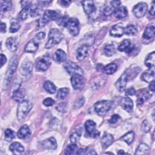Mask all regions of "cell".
I'll list each match as a JSON object with an SVG mask.
<instances>
[{"mask_svg":"<svg viewBox=\"0 0 155 155\" xmlns=\"http://www.w3.org/2000/svg\"><path fill=\"white\" fill-rule=\"evenodd\" d=\"M64 38V35L57 28L50 29L48 33V39L45 44V48H50L59 44Z\"/></svg>","mask_w":155,"mask_h":155,"instance_id":"6da1fadb","label":"cell"},{"mask_svg":"<svg viewBox=\"0 0 155 155\" xmlns=\"http://www.w3.org/2000/svg\"><path fill=\"white\" fill-rule=\"evenodd\" d=\"M31 103L27 100H24L22 102H20L18 105L17 110L18 119L20 121L23 120L28 114L29 111L31 110Z\"/></svg>","mask_w":155,"mask_h":155,"instance_id":"7a4b0ae2","label":"cell"},{"mask_svg":"<svg viewBox=\"0 0 155 155\" xmlns=\"http://www.w3.org/2000/svg\"><path fill=\"white\" fill-rule=\"evenodd\" d=\"M113 104L111 101H102L95 103L94 110L101 116H104L112 107Z\"/></svg>","mask_w":155,"mask_h":155,"instance_id":"3957f363","label":"cell"},{"mask_svg":"<svg viewBox=\"0 0 155 155\" xmlns=\"http://www.w3.org/2000/svg\"><path fill=\"white\" fill-rule=\"evenodd\" d=\"M18 61H17V58L16 56H13L12 59H11L10 63L8 65V70L6 72L5 74V78L4 79V85L7 87L10 82L11 81V79L13 76L14 72L16 70V68L17 67Z\"/></svg>","mask_w":155,"mask_h":155,"instance_id":"277c9868","label":"cell"},{"mask_svg":"<svg viewBox=\"0 0 155 155\" xmlns=\"http://www.w3.org/2000/svg\"><path fill=\"white\" fill-rule=\"evenodd\" d=\"M96 124L91 120H88L85 124V131L88 136L93 138H97L99 136L100 133L96 129Z\"/></svg>","mask_w":155,"mask_h":155,"instance_id":"5b68a950","label":"cell"},{"mask_svg":"<svg viewBox=\"0 0 155 155\" xmlns=\"http://www.w3.org/2000/svg\"><path fill=\"white\" fill-rule=\"evenodd\" d=\"M64 67L65 69V70L71 75L73 74H83V70L82 69L78 66L75 63L71 62V61H67L64 64Z\"/></svg>","mask_w":155,"mask_h":155,"instance_id":"8992f818","label":"cell"},{"mask_svg":"<svg viewBox=\"0 0 155 155\" xmlns=\"http://www.w3.org/2000/svg\"><path fill=\"white\" fill-rule=\"evenodd\" d=\"M67 28L72 36H77L79 34L80 30L79 21L74 18H70L67 25Z\"/></svg>","mask_w":155,"mask_h":155,"instance_id":"52a82bcc","label":"cell"},{"mask_svg":"<svg viewBox=\"0 0 155 155\" xmlns=\"http://www.w3.org/2000/svg\"><path fill=\"white\" fill-rule=\"evenodd\" d=\"M51 61L49 56H44L38 59L36 64V68L38 71H45L51 64Z\"/></svg>","mask_w":155,"mask_h":155,"instance_id":"ba28073f","label":"cell"},{"mask_svg":"<svg viewBox=\"0 0 155 155\" xmlns=\"http://www.w3.org/2000/svg\"><path fill=\"white\" fill-rule=\"evenodd\" d=\"M71 83L75 90L82 89L85 84V79L81 74H73L71 78Z\"/></svg>","mask_w":155,"mask_h":155,"instance_id":"9c48e42d","label":"cell"},{"mask_svg":"<svg viewBox=\"0 0 155 155\" xmlns=\"http://www.w3.org/2000/svg\"><path fill=\"white\" fill-rule=\"evenodd\" d=\"M147 9L148 5L146 3L139 2L134 7L133 9V13L137 18H142L145 15Z\"/></svg>","mask_w":155,"mask_h":155,"instance_id":"30bf717a","label":"cell"},{"mask_svg":"<svg viewBox=\"0 0 155 155\" xmlns=\"http://www.w3.org/2000/svg\"><path fill=\"white\" fill-rule=\"evenodd\" d=\"M59 18V13L55 11L52 10H47L45 12L43 15L42 18V23L45 25V24L53 21L57 20Z\"/></svg>","mask_w":155,"mask_h":155,"instance_id":"8fae6325","label":"cell"},{"mask_svg":"<svg viewBox=\"0 0 155 155\" xmlns=\"http://www.w3.org/2000/svg\"><path fill=\"white\" fill-rule=\"evenodd\" d=\"M83 133V127L81 125L76 126L70 136V140L72 143H76L79 139Z\"/></svg>","mask_w":155,"mask_h":155,"instance_id":"7c38bea8","label":"cell"},{"mask_svg":"<svg viewBox=\"0 0 155 155\" xmlns=\"http://www.w3.org/2000/svg\"><path fill=\"white\" fill-rule=\"evenodd\" d=\"M128 77V74L127 73H124L116 81L115 85L119 91L122 92L125 90Z\"/></svg>","mask_w":155,"mask_h":155,"instance_id":"4fadbf2b","label":"cell"},{"mask_svg":"<svg viewBox=\"0 0 155 155\" xmlns=\"http://www.w3.org/2000/svg\"><path fill=\"white\" fill-rule=\"evenodd\" d=\"M124 33V27L122 24L119 23L113 26L110 30V35L114 37H121Z\"/></svg>","mask_w":155,"mask_h":155,"instance_id":"5bb4252c","label":"cell"},{"mask_svg":"<svg viewBox=\"0 0 155 155\" xmlns=\"http://www.w3.org/2000/svg\"><path fill=\"white\" fill-rule=\"evenodd\" d=\"M33 70V64L29 61L24 62L19 68V71L21 73L25 76H28L31 74Z\"/></svg>","mask_w":155,"mask_h":155,"instance_id":"9a60e30c","label":"cell"},{"mask_svg":"<svg viewBox=\"0 0 155 155\" xmlns=\"http://www.w3.org/2000/svg\"><path fill=\"white\" fill-rule=\"evenodd\" d=\"M121 107L127 112L131 113L133 109V101L129 97H124L120 102Z\"/></svg>","mask_w":155,"mask_h":155,"instance_id":"2e32d148","label":"cell"},{"mask_svg":"<svg viewBox=\"0 0 155 155\" xmlns=\"http://www.w3.org/2000/svg\"><path fill=\"white\" fill-rule=\"evenodd\" d=\"M41 145L44 148L48 150H55L57 148V143L54 137H51L47 139L41 143Z\"/></svg>","mask_w":155,"mask_h":155,"instance_id":"e0dca14e","label":"cell"},{"mask_svg":"<svg viewBox=\"0 0 155 155\" xmlns=\"http://www.w3.org/2000/svg\"><path fill=\"white\" fill-rule=\"evenodd\" d=\"M9 149L15 154H21L25 150L24 147L18 142H15L11 143Z\"/></svg>","mask_w":155,"mask_h":155,"instance_id":"ac0fdd59","label":"cell"},{"mask_svg":"<svg viewBox=\"0 0 155 155\" xmlns=\"http://www.w3.org/2000/svg\"><path fill=\"white\" fill-rule=\"evenodd\" d=\"M154 78V68H150L147 71H144L142 76L141 78L143 81L146 82H151L153 81Z\"/></svg>","mask_w":155,"mask_h":155,"instance_id":"d6986e66","label":"cell"},{"mask_svg":"<svg viewBox=\"0 0 155 155\" xmlns=\"http://www.w3.org/2000/svg\"><path fill=\"white\" fill-rule=\"evenodd\" d=\"M39 47V42L35 39L30 41L26 45L24 50L28 53H35L38 50Z\"/></svg>","mask_w":155,"mask_h":155,"instance_id":"ffe728a7","label":"cell"},{"mask_svg":"<svg viewBox=\"0 0 155 155\" xmlns=\"http://www.w3.org/2000/svg\"><path fill=\"white\" fill-rule=\"evenodd\" d=\"M82 4L85 13L87 15L91 14L95 10V6L93 1H84Z\"/></svg>","mask_w":155,"mask_h":155,"instance_id":"44dd1931","label":"cell"},{"mask_svg":"<svg viewBox=\"0 0 155 155\" xmlns=\"http://www.w3.org/2000/svg\"><path fill=\"white\" fill-rule=\"evenodd\" d=\"M88 52V47L85 45H82L77 50V53H76L77 59L79 61H82L87 56Z\"/></svg>","mask_w":155,"mask_h":155,"instance_id":"7402d4cb","label":"cell"},{"mask_svg":"<svg viewBox=\"0 0 155 155\" xmlns=\"http://www.w3.org/2000/svg\"><path fill=\"white\" fill-rule=\"evenodd\" d=\"M114 140L113 136L109 133H105L102 139H101V144L102 147L104 148H108L113 142Z\"/></svg>","mask_w":155,"mask_h":155,"instance_id":"603a6c76","label":"cell"},{"mask_svg":"<svg viewBox=\"0 0 155 155\" xmlns=\"http://www.w3.org/2000/svg\"><path fill=\"white\" fill-rule=\"evenodd\" d=\"M67 59V54L61 49L57 50L53 54V59L58 62H64Z\"/></svg>","mask_w":155,"mask_h":155,"instance_id":"cb8c5ba5","label":"cell"},{"mask_svg":"<svg viewBox=\"0 0 155 155\" xmlns=\"http://www.w3.org/2000/svg\"><path fill=\"white\" fill-rule=\"evenodd\" d=\"M25 96V93L24 89H19L13 91L12 98L16 102L20 103L24 101V98Z\"/></svg>","mask_w":155,"mask_h":155,"instance_id":"d4e9b609","label":"cell"},{"mask_svg":"<svg viewBox=\"0 0 155 155\" xmlns=\"http://www.w3.org/2000/svg\"><path fill=\"white\" fill-rule=\"evenodd\" d=\"M30 134V130L27 125H22L17 133V136L19 139H25Z\"/></svg>","mask_w":155,"mask_h":155,"instance_id":"484cf974","label":"cell"},{"mask_svg":"<svg viewBox=\"0 0 155 155\" xmlns=\"http://www.w3.org/2000/svg\"><path fill=\"white\" fill-rule=\"evenodd\" d=\"M18 45V40L15 37L8 38L6 41V47L9 50L12 51H14L16 50V49L17 48Z\"/></svg>","mask_w":155,"mask_h":155,"instance_id":"4316f807","label":"cell"},{"mask_svg":"<svg viewBox=\"0 0 155 155\" xmlns=\"http://www.w3.org/2000/svg\"><path fill=\"white\" fill-rule=\"evenodd\" d=\"M128 14L127 9L124 6L119 7L116 8L114 11V15L115 17L117 19H122L125 18Z\"/></svg>","mask_w":155,"mask_h":155,"instance_id":"83f0119b","label":"cell"},{"mask_svg":"<svg viewBox=\"0 0 155 155\" xmlns=\"http://www.w3.org/2000/svg\"><path fill=\"white\" fill-rule=\"evenodd\" d=\"M151 94L147 91H143L142 92H140L139 95H138V97H137V104L139 106L142 105L145 101H147L148 99V98L150 97Z\"/></svg>","mask_w":155,"mask_h":155,"instance_id":"f1b7e54d","label":"cell"},{"mask_svg":"<svg viewBox=\"0 0 155 155\" xmlns=\"http://www.w3.org/2000/svg\"><path fill=\"white\" fill-rule=\"evenodd\" d=\"M154 30L155 28L153 25H151L148 26L143 34V38L146 39H150L152 38L154 36Z\"/></svg>","mask_w":155,"mask_h":155,"instance_id":"f546056e","label":"cell"},{"mask_svg":"<svg viewBox=\"0 0 155 155\" xmlns=\"http://www.w3.org/2000/svg\"><path fill=\"white\" fill-rule=\"evenodd\" d=\"M103 53L107 56H111L116 53V47L114 44H107L103 50Z\"/></svg>","mask_w":155,"mask_h":155,"instance_id":"4dcf8cb0","label":"cell"},{"mask_svg":"<svg viewBox=\"0 0 155 155\" xmlns=\"http://www.w3.org/2000/svg\"><path fill=\"white\" fill-rule=\"evenodd\" d=\"M30 5L31 4L24 7L19 13V19L21 21L25 20L28 18V15H30Z\"/></svg>","mask_w":155,"mask_h":155,"instance_id":"1f68e13d","label":"cell"},{"mask_svg":"<svg viewBox=\"0 0 155 155\" xmlns=\"http://www.w3.org/2000/svg\"><path fill=\"white\" fill-rule=\"evenodd\" d=\"M149 151V147L148 145L144 143H142L139 145L136 151L135 152L136 154H147Z\"/></svg>","mask_w":155,"mask_h":155,"instance_id":"d6a6232c","label":"cell"},{"mask_svg":"<svg viewBox=\"0 0 155 155\" xmlns=\"http://www.w3.org/2000/svg\"><path fill=\"white\" fill-rule=\"evenodd\" d=\"M117 69V65L114 63H110L104 67L103 71L107 74H111L114 73Z\"/></svg>","mask_w":155,"mask_h":155,"instance_id":"836d02e7","label":"cell"},{"mask_svg":"<svg viewBox=\"0 0 155 155\" xmlns=\"http://www.w3.org/2000/svg\"><path fill=\"white\" fill-rule=\"evenodd\" d=\"M155 53L153 51L148 56L146 61L145 62V64L147 67L150 68H154V64H155Z\"/></svg>","mask_w":155,"mask_h":155,"instance_id":"e575fe53","label":"cell"},{"mask_svg":"<svg viewBox=\"0 0 155 155\" xmlns=\"http://www.w3.org/2000/svg\"><path fill=\"white\" fill-rule=\"evenodd\" d=\"M134 139V133L133 131H130L124 134L120 139L125 142L128 145H130Z\"/></svg>","mask_w":155,"mask_h":155,"instance_id":"d590c367","label":"cell"},{"mask_svg":"<svg viewBox=\"0 0 155 155\" xmlns=\"http://www.w3.org/2000/svg\"><path fill=\"white\" fill-rule=\"evenodd\" d=\"M44 89L50 94H54L56 91V86L49 81H47L44 83Z\"/></svg>","mask_w":155,"mask_h":155,"instance_id":"8d00e7d4","label":"cell"},{"mask_svg":"<svg viewBox=\"0 0 155 155\" xmlns=\"http://www.w3.org/2000/svg\"><path fill=\"white\" fill-rule=\"evenodd\" d=\"M78 150V145L76 143H71L68 145L65 150V154H73L76 153Z\"/></svg>","mask_w":155,"mask_h":155,"instance_id":"74e56055","label":"cell"},{"mask_svg":"<svg viewBox=\"0 0 155 155\" xmlns=\"http://www.w3.org/2000/svg\"><path fill=\"white\" fill-rule=\"evenodd\" d=\"M12 7V2L10 1H1V13L9 10Z\"/></svg>","mask_w":155,"mask_h":155,"instance_id":"f35d334b","label":"cell"},{"mask_svg":"<svg viewBox=\"0 0 155 155\" xmlns=\"http://www.w3.org/2000/svg\"><path fill=\"white\" fill-rule=\"evenodd\" d=\"M20 28V24L16 19H12L10 22V27L9 31L11 33H15Z\"/></svg>","mask_w":155,"mask_h":155,"instance_id":"ab89813d","label":"cell"},{"mask_svg":"<svg viewBox=\"0 0 155 155\" xmlns=\"http://www.w3.org/2000/svg\"><path fill=\"white\" fill-rule=\"evenodd\" d=\"M4 137L7 141H12L15 137V133L12 129L8 128L4 132Z\"/></svg>","mask_w":155,"mask_h":155,"instance_id":"60d3db41","label":"cell"},{"mask_svg":"<svg viewBox=\"0 0 155 155\" xmlns=\"http://www.w3.org/2000/svg\"><path fill=\"white\" fill-rule=\"evenodd\" d=\"M130 44H131V42L129 39H125L119 45L118 50L119 51H126L128 48V47L130 46Z\"/></svg>","mask_w":155,"mask_h":155,"instance_id":"b9f144b4","label":"cell"},{"mask_svg":"<svg viewBox=\"0 0 155 155\" xmlns=\"http://www.w3.org/2000/svg\"><path fill=\"white\" fill-rule=\"evenodd\" d=\"M69 89L67 88H60L57 93V97L59 99H64L68 94Z\"/></svg>","mask_w":155,"mask_h":155,"instance_id":"7bdbcfd3","label":"cell"},{"mask_svg":"<svg viewBox=\"0 0 155 155\" xmlns=\"http://www.w3.org/2000/svg\"><path fill=\"white\" fill-rule=\"evenodd\" d=\"M69 18L67 16H64L61 18H59L57 20H56V22L58 24V25L61 26V27H66L67 25L68 22L69 21Z\"/></svg>","mask_w":155,"mask_h":155,"instance_id":"ee69618b","label":"cell"},{"mask_svg":"<svg viewBox=\"0 0 155 155\" xmlns=\"http://www.w3.org/2000/svg\"><path fill=\"white\" fill-rule=\"evenodd\" d=\"M124 33L127 35H134L137 33V29L133 25H129L124 28Z\"/></svg>","mask_w":155,"mask_h":155,"instance_id":"f6af8a7d","label":"cell"},{"mask_svg":"<svg viewBox=\"0 0 155 155\" xmlns=\"http://www.w3.org/2000/svg\"><path fill=\"white\" fill-rule=\"evenodd\" d=\"M21 84H22V79L19 77H16L15 78V79L14 80L13 84L12 85L13 91H15L16 90H19L20 88Z\"/></svg>","mask_w":155,"mask_h":155,"instance_id":"bcb514c9","label":"cell"},{"mask_svg":"<svg viewBox=\"0 0 155 155\" xmlns=\"http://www.w3.org/2000/svg\"><path fill=\"white\" fill-rule=\"evenodd\" d=\"M141 129L144 133H148L151 129V125L147 120H144L141 125Z\"/></svg>","mask_w":155,"mask_h":155,"instance_id":"7dc6e473","label":"cell"},{"mask_svg":"<svg viewBox=\"0 0 155 155\" xmlns=\"http://www.w3.org/2000/svg\"><path fill=\"white\" fill-rule=\"evenodd\" d=\"M56 109L61 112V113H65L67 111V104L65 102H62L59 104L56 107Z\"/></svg>","mask_w":155,"mask_h":155,"instance_id":"c3c4849f","label":"cell"},{"mask_svg":"<svg viewBox=\"0 0 155 155\" xmlns=\"http://www.w3.org/2000/svg\"><path fill=\"white\" fill-rule=\"evenodd\" d=\"M85 102V99L83 97H81L80 98H79L74 103V108H79L81 107H82Z\"/></svg>","mask_w":155,"mask_h":155,"instance_id":"681fc988","label":"cell"},{"mask_svg":"<svg viewBox=\"0 0 155 155\" xmlns=\"http://www.w3.org/2000/svg\"><path fill=\"white\" fill-rule=\"evenodd\" d=\"M54 104V101L50 98V97H48L45 99L43 101V104L46 106V107H50V106H52L53 104Z\"/></svg>","mask_w":155,"mask_h":155,"instance_id":"f907efd6","label":"cell"},{"mask_svg":"<svg viewBox=\"0 0 155 155\" xmlns=\"http://www.w3.org/2000/svg\"><path fill=\"white\" fill-rule=\"evenodd\" d=\"M113 12V7L111 6H107L104 9V14L106 16H109L111 15Z\"/></svg>","mask_w":155,"mask_h":155,"instance_id":"816d5d0a","label":"cell"},{"mask_svg":"<svg viewBox=\"0 0 155 155\" xmlns=\"http://www.w3.org/2000/svg\"><path fill=\"white\" fill-rule=\"evenodd\" d=\"M119 119H120L119 115L115 114H113V115L110 117V119L108 120V122H109L110 124H113L116 123V122L118 121V120H119Z\"/></svg>","mask_w":155,"mask_h":155,"instance_id":"f5cc1de1","label":"cell"},{"mask_svg":"<svg viewBox=\"0 0 155 155\" xmlns=\"http://www.w3.org/2000/svg\"><path fill=\"white\" fill-rule=\"evenodd\" d=\"M45 33L41 31V32H39V33H38V34H36V35L35 36V37L34 39H35L36 41H38V42H39L41 40H42V39L45 38Z\"/></svg>","mask_w":155,"mask_h":155,"instance_id":"db71d44e","label":"cell"},{"mask_svg":"<svg viewBox=\"0 0 155 155\" xmlns=\"http://www.w3.org/2000/svg\"><path fill=\"white\" fill-rule=\"evenodd\" d=\"M136 93V90L133 87H130L125 90V94L128 96H133Z\"/></svg>","mask_w":155,"mask_h":155,"instance_id":"11a10c76","label":"cell"},{"mask_svg":"<svg viewBox=\"0 0 155 155\" xmlns=\"http://www.w3.org/2000/svg\"><path fill=\"white\" fill-rule=\"evenodd\" d=\"M70 2H71L70 1H67V0H61L58 2V3L60 4V5L62 7H67Z\"/></svg>","mask_w":155,"mask_h":155,"instance_id":"9f6ffc18","label":"cell"},{"mask_svg":"<svg viewBox=\"0 0 155 155\" xmlns=\"http://www.w3.org/2000/svg\"><path fill=\"white\" fill-rule=\"evenodd\" d=\"M110 4H111V5L113 8H115V7H119V5H120L121 2L119 1H112L110 2Z\"/></svg>","mask_w":155,"mask_h":155,"instance_id":"6f0895ef","label":"cell"},{"mask_svg":"<svg viewBox=\"0 0 155 155\" xmlns=\"http://www.w3.org/2000/svg\"><path fill=\"white\" fill-rule=\"evenodd\" d=\"M0 58H1V67H2L3 66V65L7 61V58L5 57V55H4L3 54H1L0 56Z\"/></svg>","mask_w":155,"mask_h":155,"instance_id":"680465c9","label":"cell"},{"mask_svg":"<svg viewBox=\"0 0 155 155\" xmlns=\"http://www.w3.org/2000/svg\"><path fill=\"white\" fill-rule=\"evenodd\" d=\"M87 150V148H80L79 150H77L76 154H85Z\"/></svg>","mask_w":155,"mask_h":155,"instance_id":"91938a15","label":"cell"},{"mask_svg":"<svg viewBox=\"0 0 155 155\" xmlns=\"http://www.w3.org/2000/svg\"><path fill=\"white\" fill-rule=\"evenodd\" d=\"M154 1H153V4H152V6L150 10V12H149V13L151 15H154V9H155V7H154Z\"/></svg>","mask_w":155,"mask_h":155,"instance_id":"94428289","label":"cell"},{"mask_svg":"<svg viewBox=\"0 0 155 155\" xmlns=\"http://www.w3.org/2000/svg\"><path fill=\"white\" fill-rule=\"evenodd\" d=\"M149 89L150 91H151L153 93L154 92V81H153L150 82V84L149 85Z\"/></svg>","mask_w":155,"mask_h":155,"instance_id":"6125c7cd","label":"cell"},{"mask_svg":"<svg viewBox=\"0 0 155 155\" xmlns=\"http://www.w3.org/2000/svg\"><path fill=\"white\" fill-rule=\"evenodd\" d=\"M5 28H6L5 24L4 23V22H1V31L2 33H5V31H6Z\"/></svg>","mask_w":155,"mask_h":155,"instance_id":"be15d7a7","label":"cell"},{"mask_svg":"<svg viewBox=\"0 0 155 155\" xmlns=\"http://www.w3.org/2000/svg\"><path fill=\"white\" fill-rule=\"evenodd\" d=\"M118 154H126V153H125L124 151V150H120L118 153H117Z\"/></svg>","mask_w":155,"mask_h":155,"instance_id":"e7e4bbea","label":"cell"},{"mask_svg":"<svg viewBox=\"0 0 155 155\" xmlns=\"http://www.w3.org/2000/svg\"><path fill=\"white\" fill-rule=\"evenodd\" d=\"M97 154V153H96V152H95V151H94V150H93V151H91V152H90V153H88V154Z\"/></svg>","mask_w":155,"mask_h":155,"instance_id":"03108f58","label":"cell"},{"mask_svg":"<svg viewBox=\"0 0 155 155\" xmlns=\"http://www.w3.org/2000/svg\"><path fill=\"white\" fill-rule=\"evenodd\" d=\"M106 154H113L112 153H106Z\"/></svg>","mask_w":155,"mask_h":155,"instance_id":"003e7915","label":"cell"}]
</instances>
